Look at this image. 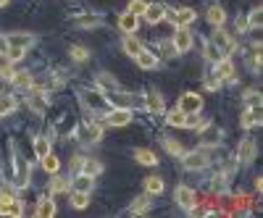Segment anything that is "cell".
<instances>
[{
  "mask_svg": "<svg viewBox=\"0 0 263 218\" xmlns=\"http://www.w3.org/2000/svg\"><path fill=\"white\" fill-rule=\"evenodd\" d=\"M79 168H82V173H87V176H92V179L103 173V163H100V161H95V158L82 161V163H79Z\"/></svg>",
  "mask_w": 263,
  "mask_h": 218,
  "instance_id": "14",
  "label": "cell"
},
{
  "mask_svg": "<svg viewBox=\"0 0 263 218\" xmlns=\"http://www.w3.org/2000/svg\"><path fill=\"white\" fill-rule=\"evenodd\" d=\"M255 124H260V111H258V108H248V111L242 113V121H239V126L250 129V126H255Z\"/></svg>",
  "mask_w": 263,
  "mask_h": 218,
  "instance_id": "19",
  "label": "cell"
},
{
  "mask_svg": "<svg viewBox=\"0 0 263 218\" xmlns=\"http://www.w3.org/2000/svg\"><path fill=\"white\" fill-rule=\"evenodd\" d=\"M184 116H187V113H182L179 108H174V111L166 113V124H168V126H182V124H184Z\"/></svg>",
  "mask_w": 263,
  "mask_h": 218,
  "instance_id": "32",
  "label": "cell"
},
{
  "mask_svg": "<svg viewBox=\"0 0 263 218\" xmlns=\"http://www.w3.org/2000/svg\"><path fill=\"white\" fill-rule=\"evenodd\" d=\"M205 87H208V90H221V79L208 76V79H205Z\"/></svg>",
  "mask_w": 263,
  "mask_h": 218,
  "instance_id": "46",
  "label": "cell"
},
{
  "mask_svg": "<svg viewBox=\"0 0 263 218\" xmlns=\"http://www.w3.org/2000/svg\"><path fill=\"white\" fill-rule=\"evenodd\" d=\"M21 213H24V208H21L18 200H11L6 205H0V215H21Z\"/></svg>",
  "mask_w": 263,
  "mask_h": 218,
  "instance_id": "27",
  "label": "cell"
},
{
  "mask_svg": "<svg viewBox=\"0 0 263 218\" xmlns=\"http://www.w3.org/2000/svg\"><path fill=\"white\" fill-rule=\"evenodd\" d=\"M11 3V0H0V8H3V6H8Z\"/></svg>",
  "mask_w": 263,
  "mask_h": 218,
  "instance_id": "49",
  "label": "cell"
},
{
  "mask_svg": "<svg viewBox=\"0 0 263 218\" xmlns=\"http://www.w3.org/2000/svg\"><path fill=\"white\" fill-rule=\"evenodd\" d=\"M145 108L150 113H163V97L158 92H147L145 95Z\"/></svg>",
  "mask_w": 263,
  "mask_h": 218,
  "instance_id": "16",
  "label": "cell"
},
{
  "mask_svg": "<svg viewBox=\"0 0 263 218\" xmlns=\"http://www.w3.org/2000/svg\"><path fill=\"white\" fill-rule=\"evenodd\" d=\"M69 55H71V61H77V63H82V61H87V58H90V53H87L82 45H74V48L69 50Z\"/></svg>",
  "mask_w": 263,
  "mask_h": 218,
  "instance_id": "37",
  "label": "cell"
},
{
  "mask_svg": "<svg viewBox=\"0 0 263 218\" xmlns=\"http://www.w3.org/2000/svg\"><path fill=\"white\" fill-rule=\"evenodd\" d=\"M145 192H147V194H161V192H163V179H158V176L145 179Z\"/></svg>",
  "mask_w": 263,
  "mask_h": 218,
  "instance_id": "26",
  "label": "cell"
},
{
  "mask_svg": "<svg viewBox=\"0 0 263 218\" xmlns=\"http://www.w3.org/2000/svg\"><path fill=\"white\" fill-rule=\"evenodd\" d=\"M11 76H13L11 61H3V63H0V79H11Z\"/></svg>",
  "mask_w": 263,
  "mask_h": 218,
  "instance_id": "43",
  "label": "cell"
},
{
  "mask_svg": "<svg viewBox=\"0 0 263 218\" xmlns=\"http://www.w3.org/2000/svg\"><path fill=\"white\" fill-rule=\"evenodd\" d=\"M42 168H45L48 173H55V171L61 168V161H58V158L53 155V152H48V155L42 158Z\"/></svg>",
  "mask_w": 263,
  "mask_h": 218,
  "instance_id": "33",
  "label": "cell"
},
{
  "mask_svg": "<svg viewBox=\"0 0 263 218\" xmlns=\"http://www.w3.org/2000/svg\"><path fill=\"white\" fill-rule=\"evenodd\" d=\"M71 187H74V189H82V192H92V176H87V173H79Z\"/></svg>",
  "mask_w": 263,
  "mask_h": 218,
  "instance_id": "29",
  "label": "cell"
},
{
  "mask_svg": "<svg viewBox=\"0 0 263 218\" xmlns=\"http://www.w3.org/2000/svg\"><path fill=\"white\" fill-rule=\"evenodd\" d=\"M161 142H163V147H166V152L168 155H182V145L177 142V140H171V137H161Z\"/></svg>",
  "mask_w": 263,
  "mask_h": 218,
  "instance_id": "31",
  "label": "cell"
},
{
  "mask_svg": "<svg viewBox=\"0 0 263 218\" xmlns=\"http://www.w3.org/2000/svg\"><path fill=\"white\" fill-rule=\"evenodd\" d=\"M71 205H74L77 210L87 208V205H90V192H82V189H74V192H71Z\"/></svg>",
  "mask_w": 263,
  "mask_h": 218,
  "instance_id": "23",
  "label": "cell"
},
{
  "mask_svg": "<svg viewBox=\"0 0 263 218\" xmlns=\"http://www.w3.org/2000/svg\"><path fill=\"white\" fill-rule=\"evenodd\" d=\"M16 108V100L13 97H6V100H0V111H3V116L8 113V111H13Z\"/></svg>",
  "mask_w": 263,
  "mask_h": 218,
  "instance_id": "44",
  "label": "cell"
},
{
  "mask_svg": "<svg viewBox=\"0 0 263 218\" xmlns=\"http://www.w3.org/2000/svg\"><path fill=\"white\" fill-rule=\"evenodd\" d=\"M34 152H37V158L42 161V158L50 152V140H48V137H37V140H34Z\"/></svg>",
  "mask_w": 263,
  "mask_h": 218,
  "instance_id": "25",
  "label": "cell"
},
{
  "mask_svg": "<svg viewBox=\"0 0 263 218\" xmlns=\"http://www.w3.org/2000/svg\"><path fill=\"white\" fill-rule=\"evenodd\" d=\"M171 42H174V48H177V53H190L195 37H192V32H190L187 27H177V32H174V37H171Z\"/></svg>",
  "mask_w": 263,
  "mask_h": 218,
  "instance_id": "3",
  "label": "cell"
},
{
  "mask_svg": "<svg viewBox=\"0 0 263 218\" xmlns=\"http://www.w3.org/2000/svg\"><path fill=\"white\" fill-rule=\"evenodd\" d=\"M211 42H213V45H216L218 50H221V55L234 50V39H232V34H229V32H224L221 27H216V32H213Z\"/></svg>",
  "mask_w": 263,
  "mask_h": 218,
  "instance_id": "8",
  "label": "cell"
},
{
  "mask_svg": "<svg viewBox=\"0 0 263 218\" xmlns=\"http://www.w3.org/2000/svg\"><path fill=\"white\" fill-rule=\"evenodd\" d=\"M87 103H90L92 108H103L105 105V97L100 92H90V95H87Z\"/></svg>",
  "mask_w": 263,
  "mask_h": 218,
  "instance_id": "40",
  "label": "cell"
},
{
  "mask_svg": "<svg viewBox=\"0 0 263 218\" xmlns=\"http://www.w3.org/2000/svg\"><path fill=\"white\" fill-rule=\"evenodd\" d=\"M203 55H205V58H208L211 63H216L218 58H224V55H221V50H218V48L213 45L211 39H205V42H203Z\"/></svg>",
  "mask_w": 263,
  "mask_h": 218,
  "instance_id": "24",
  "label": "cell"
},
{
  "mask_svg": "<svg viewBox=\"0 0 263 218\" xmlns=\"http://www.w3.org/2000/svg\"><path fill=\"white\" fill-rule=\"evenodd\" d=\"M11 82H13L16 87H21V90H29V87H32V76H29L27 71H16V74L11 76Z\"/></svg>",
  "mask_w": 263,
  "mask_h": 218,
  "instance_id": "28",
  "label": "cell"
},
{
  "mask_svg": "<svg viewBox=\"0 0 263 218\" xmlns=\"http://www.w3.org/2000/svg\"><path fill=\"white\" fill-rule=\"evenodd\" d=\"M8 53V42H6V37L0 34V55H6Z\"/></svg>",
  "mask_w": 263,
  "mask_h": 218,
  "instance_id": "48",
  "label": "cell"
},
{
  "mask_svg": "<svg viewBox=\"0 0 263 218\" xmlns=\"http://www.w3.org/2000/svg\"><path fill=\"white\" fill-rule=\"evenodd\" d=\"M103 21L98 18V16H82L79 18V27H100Z\"/></svg>",
  "mask_w": 263,
  "mask_h": 218,
  "instance_id": "41",
  "label": "cell"
},
{
  "mask_svg": "<svg viewBox=\"0 0 263 218\" xmlns=\"http://www.w3.org/2000/svg\"><path fill=\"white\" fill-rule=\"evenodd\" d=\"M24 55H27V50H21V48H8V53H6L8 61H21Z\"/></svg>",
  "mask_w": 263,
  "mask_h": 218,
  "instance_id": "42",
  "label": "cell"
},
{
  "mask_svg": "<svg viewBox=\"0 0 263 218\" xmlns=\"http://www.w3.org/2000/svg\"><path fill=\"white\" fill-rule=\"evenodd\" d=\"M132 121V108H111L105 113V124L108 126H126Z\"/></svg>",
  "mask_w": 263,
  "mask_h": 218,
  "instance_id": "7",
  "label": "cell"
},
{
  "mask_svg": "<svg viewBox=\"0 0 263 218\" xmlns=\"http://www.w3.org/2000/svg\"><path fill=\"white\" fill-rule=\"evenodd\" d=\"M216 79H221V82H237V69H234V63L224 55V58H218L216 61V71H213Z\"/></svg>",
  "mask_w": 263,
  "mask_h": 218,
  "instance_id": "4",
  "label": "cell"
},
{
  "mask_svg": "<svg viewBox=\"0 0 263 218\" xmlns=\"http://www.w3.org/2000/svg\"><path fill=\"white\" fill-rule=\"evenodd\" d=\"M158 50H161L163 58H174V55H177V48H174V42H171V39H163L161 45H158Z\"/></svg>",
  "mask_w": 263,
  "mask_h": 218,
  "instance_id": "36",
  "label": "cell"
},
{
  "mask_svg": "<svg viewBox=\"0 0 263 218\" xmlns=\"http://www.w3.org/2000/svg\"><path fill=\"white\" fill-rule=\"evenodd\" d=\"M163 18H168L174 27H190L192 21H195V11L192 8H179V11H174V13H166Z\"/></svg>",
  "mask_w": 263,
  "mask_h": 218,
  "instance_id": "9",
  "label": "cell"
},
{
  "mask_svg": "<svg viewBox=\"0 0 263 218\" xmlns=\"http://www.w3.org/2000/svg\"><path fill=\"white\" fill-rule=\"evenodd\" d=\"M100 84H105V87H119V82H116L114 76H108V74H100Z\"/></svg>",
  "mask_w": 263,
  "mask_h": 218,
  "instance_id": "47",
  "label": "cell"
},
{
  "mask_svg": "<svg viewBox=\"0 0 263 218\" xmlns=\"http://www.w3.org/2000/svg\"><path fill=\"white\" fill-rule=\"evenodd\" d=\"M135 161L142 163V166H156L158 163V155L153 150H147V147H140V150H135Z\"/></svg>",
  "mask_w": 263,
  "mask_h": 218,
  "instance_id": "17",
  "label": "cell"
},
{
  "mask_svg": "<svg viewBox=\"0 0 263 218\" xmlns=\"http://www.w3.org/2000/svg\"><path fill=\"white\" fill-rule=\"evenodd\" d=\"M260 21H263V16H260V6H258V8H253V11H250V16H248V27L260 29Z\"/></svg>",
  "mask_w": 263,
  "mask_h": 218,
  "instance_id": "39",
  "label": "cell"
},
{
  "mask_svg": "<svg viewBox=\"0 0 263 218\" xmlns=\"http://www.w3.org/2000/svg\"><path fill=\"white\" fill-rule=\"evenodd\" d=\"M205 18H208V24H211V27H224L227 13H224V8H221V6H211V8H208V13H205Z\"/></svg>",
  "mask_w": 263,
  "mask_h": 218,
  "instance_id": "13",
  "label": "cell"
},
{
  "mask_svg": "<svg viewBox=\"0 0 263 218\" xmlns=\"http://www.w3.org/2000/svg\"><path fill=\"white\" fill-rule=\"evenodd\" d=\"M61 192H69V182L61 179V176H55V179L50 182V194H61Z\"/></svg>",
  "mask_w": 263,
  "mask_h": 218,
  "instance_id": "35",
  "label": "cell"
},
{
  "mask_svg": "<svg viewBox=\"0 0 263 218\" xmlns=\"http://www.w3.org/2000/svg\"><path fill=\"white\" fill-rule=\"evenodd\" d=\"M255 155H258V145H255V140H242L237 145V161L239 163H253L255 161Z\"/></svg>",
  "mask_w": 263,
  "mask_h": 218,
  "instance_id": "6",
  "label": "cell"
},
{
  "mask_svg": "<svg viewBox=\"0 0 263 218\" xmlns=\"http://www.w3.org/2000/svg\"><path fill=\"white\" fill-rule=\"evenodd\" d=\"M211 150H213V147H200V150H192V152H182L184 168H187V171H203V168L208 166Z\"/></svg>",
  "mask_w": 263,
  "mask_h": 218,
  "instance_id": "1",
  "label": "cell"
},
{
  "mask_svg": "<svg viewBox=\"0 0 263 218\" xmlns=\"http://www.w3.org/2000/svg\"><path fill=\"white\" fill-rule=\"evenodd\" d=\"M142 16H145L147 24H161L163 16H166V6H161V3H147V8H145Z\"/></svg>",
  "mask_w": 263,
  "mask_h": 218,
  "instance_id": "10",
  "label": "cell"
},
{
  "mask_svg": "<svg viewBox=\"0 0 263 218\" xmlns=\"http://www.w3.org/2000/svg\"><path fill=\"white\" fill-rule=\"evenodd\" d=\"M145 8H147L145 0H132V3L126 6V11H129V13H135V16H142V13H145Z\"/></svg>",
  "mask_w": 263,
  "mask_h": 218,
  "instance_id": "38",
  "label": "cell"
},
{
  "mask_svg": "<svg viewBox=\"0 0 263 218\" xmlns=\"http://www.w3.org/2000/svg\"><path fill=\"white\" fill-rule=\"evenodd\" d=\"M27 103H29V108H32V111H34V113H40V116L48 111V100L42 97V92H32V95L27 97Z\"/></svg>",
  "mask_w": 263,
  "mask_h": 218,
  "instance_id": "18",
  "label": "cell"
},
{
  "mask_svg": "<svg viewBox=\"0 0 263 218\" xmlns=\"http://www.w3.org/2000/svg\"><path fill=\"white\" fill-rule=\"evenodd\" d=\"M135 61H137V66L145 69V71H150V69H156V66H158V55H156V53H150V50H145V48L135 55Z\"/></svg>",
  "mask_w": 263,
  "mask_h": 218,
  "instance_id": "11",
  "label": "cell"
},
{
  "mask_svg": "<svg viewBox=\"0 0 263 218\" xmlns=\"http://www.w3.org/2000/svg\"><path fill=\"white\" fill-rule=\"evenodd\" d=\"M0 118H3V111H0Z\"/></svg>",
  "mask_w": 263,
  "mask_h": 218,
  "instance_id": "50",
  "label": "cell"
},
{
  "mask_svg": "<svg viewBox=\"0 0 263 218\" xmlns=\"http://www.w3.org/2000/svg\"><path fill=\"white\" fill-rule=\"evenodd\" d=\"M142 48H145V45H142V42H140L137 37H132V34H126V37H124V53H126V55L135 58Z\"/></svg>",
  "mask_w": 263,
  "mask_h": 218,
  "instance_id": "20",
  "label": "cell"
},
{
  "mask_svg": "<svg viewBox=\"0 0 263 218\" xmlns=\"http://www.w3.org/2000/svg\"><path fill=\"white\" fill-rule=\"evenodd\" d=\"M174 200H177V205L182 208V210H192L195 205H197V194H195V189H190L187 184H179L177 189H174Z\"/></svg>",
  "mask_w": 263,
  "mask_h": 218,
  "instance_id": "2",
  "label": "cell"
},
{
  "mask_svg": "<svg viewBox=\"0 0 263 218\" xmlns=\"http://www.w3.org/2000/svg\"><path fill=\"white\" fill-rule=\"evenodd\" d=\"M6 42H8V48H21V50H27L29 45H32V34H11V37H6Z\"/></svg>",
  "mask_w": 263,
  "mask_h": 218,
  "instance_id": "15",
  "label": "cell"
},
{
  "mask_svg": "<svg viewBox=\"0 0 263 218\" xmlns=\"http://www.w3.org/2000/svg\"><path fill=\"white\" fill-rule=\"evenodd\" d=\"M37 215H42V218L55 215V203H53V197H42V200L37 203Z\"/></svg>",
  "mask_w": 263,
  "mask_h": 218,
  "instance_id": "22",
  "label": "cell"
},
{
  "mask_svg": "<svg viewBox=\"0 0 263 218\" xmlns=\"http://www.w3.org/2000/svg\"><path fill=\"white\" fill-rule=\"evenodd\" d=\"M179 111L182 113H200V108H203V97L197 95V92H184L179 97Z\"/></svg>",
  "mask_w": 263,
  "mask_h": 218,
  "instance_id": "5",
  "label": "cell"
},
{
  "mask_svg": "<svg viewBox=\"0 0 263 218\" xmlns=\"http://www.w3.org/2000/svg\"><path fill=\"white\" fill-rule=\"evenodd\" d=\"M147 208H150V194L145 192V194H140V197H137L135 203H132V208H129V210H132V213H145Z\"/></svg>",
  "mask_w": 263,
  "mask_h": 218,
  "instance_id": "30",
  "label": "cell"
},
{
  "mask_svg": "<svg viewBox=\"0 0 263 218\" xmlns=\"http://www.w3.org/2000/svg\"><path fill=\"white\" fill-rule=\"evenodd\" d=\"M137 24H140V16H135V13H121V18H119V27H121V32L124 34H135L137 32Z\"/></svg>",
  "mask_w": 263,
  "mask_h": 218,
  "instance_id": "12",
  "label": "cell"
},
{
  "mask_svg": "<svg viewBox=\"0 0 263 218\" xmlns=\"http://www.w3.org/2000/svg\"><path fill=\"white\" fill-rule=\"evenodd\" d=\"M211 189H213L216 194H221V192L227 189V173H216V176L211 179Z\"/></svg>",
  "mask_w": 263,
  "mask_h": 218,
  "instance_id": "34",
  "label": "cell"
},
{
  "mask_svg": "<svg viewBox=\"0 0 263 218\" xmlns=\"http://www.w3.org/2000/svg\"><path fill=\"white\" fill-rule=\"evenodd\" d=\"M84 140H90V142H100L103 140V126L100 124H84Z\"/></svg>",
  "mask_w": 263,
  "mask_h": 218,
  "instance_id": "21",
  "label": "cell"
},
{
  "mask_svg": "<svg viewBox=\"0 0 263 218\" xmlns=\"http://www.w3.org/2000/svg\"><path fill=\"white\" fill-rule=\"evenodd\" d=\"M245 29H248V18H245V16H239V18L234 21V34H242Z\"/></svg>",
  "mask_w": 263,
  "mask_h": 218,
  "instance_id": "45",
  "label": "cell"
}]
</instances>
